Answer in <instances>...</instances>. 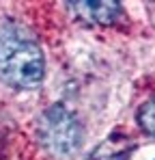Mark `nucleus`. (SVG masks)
<instances>
[{"instance_id": "2", "label": "nucleus", "mask_w": 155, "mask_h": 160, "mask_svg": "<svg viewBox=\"0 0 155 160\" xmlns=\"http://www.w3.org/2000/svg\"><path fill=\"white\" fill-rule=\"evenodd\" d=\"M39 134H41L43 145L52 154H58V156L73 154L80 147V136H82L76 117L60 104L48 108L43 112L39 121Z\"/></svg>"}, {"instance_id": "3", "label": "nucleus", "mask_w": 155, "mask_h": 160, "mask_svg": "<svg viewBox=\"0 0 155 160\" xmlns=\"http://www.w3.org/2000/svg\"><path fill=\"white\" fill-rule=\"evenodd\" d=\"M67 7L80 13L78 18L86 22H95V24H110L121 13L119 2H69Z\"/></svg>"}, {"instance_id": "1", "label": "nucleus", "mask_w": 155, "mask_h": 160, "mask_svg": "<svg viewBox=\"0 0 155 160\" xmlns=\"http://www.w3.org/2000/svg\"><path fill=\"white\" fill-rule=\"evenodd\" d=\"M0 78L15 89H35L43 80V54L20 24L0 28Z\"/></svg>"}, {"instance_id": "5", "label": "nucleus", "mask_w": 155, "mask_h": 160, "mask_svg": "<svg viewBox=\"0 0 155 160\" xmlns=\"http://www.w3.org/2000/svg\"><path fill=\"white\" fill-rule=\"evenodd\" d=\"M138 123L147 134L155 136V98L138 110Z\"/></svg>"}, {"instance_id": "4", "label": "nucleus", "mask_w": 155, "mask_h": 160, "mask_svg": "<svg viewBox=\"0 0 155 160\" xmlns=\"http://www.w3.org/2000/svg\"><path fill=\"white\" fill-rule=\"evenodd\" d=\"M134 149V143L125 134H112L103 143L97 145V149L86 160H127Z\"/></svg>"}]
</instances>
